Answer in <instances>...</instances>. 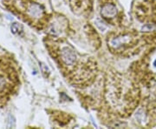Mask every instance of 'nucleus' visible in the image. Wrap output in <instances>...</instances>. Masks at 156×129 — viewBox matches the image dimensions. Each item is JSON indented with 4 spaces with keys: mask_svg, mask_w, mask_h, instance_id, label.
Here are the masks:
<instances>
[{
    "mask_svg": "<svg viewBox=\"0 0 156 129\" xmlns=\"http://www.w3.org/2000/svg\"><path fill=\"white\" fill-rule=\"evenodd\" d=\"M61 59L62 63L67 66H73L76 62V55L74 51L68 47L64 46L61 50Z\"/></svg>",
    "mask_w": 156,
    "mask_h": 129,
    "instance_id": "obj_1",
    "label": "nucleus"
},
{
    "mask_svg": "<svg viewBox=\"0 0 156 129\" xmlns=\"http://www.w3.org/2000/svg\"><path fill=\"white\" fill-rule=\"evenodd\" d=\"M101 13L104 17H113L116 15L117 9L114 5L109 4V5H106L102 7Z\"/></svg>",
    "mask_w": 156,
    "mask_h": 129,
    "instance_id": "obj_2",
    "label": "nucleus"
},
{
    "mask_svg": "<svg viewBox=\"0 0 156 129\" xmlns=\"http://www.w3.org/2000/svg\"><path fill=\"white\" fill-rule=\"evenodd\" d=\"M154 66H156V60H155V61H154Z\"/></svg>",
    "mask_w": 156,
    "mask_h": 129,
    "instance_id": "obj_5",
    "label": "nucleus"
},
{
    "mask_svg": "<svg viewBox=\"0 0 156 129\" xmlns=\"http://www.w3.org/2000/svg\"><path fill=\"white\" fill-rule=\"evenodd\" d=\"M28 13L30 17H40L44 13V9L37 4H31L28 8Z\"/></svg>",
    "mask_w": 156,
    "mask_h": 129,
    "instance_id": "obj_3",
    "label": "nucleus"
},
{
    "mask_svg": "<svg viewBox=\"0 0 156 129\" xmlns=\"http://www.w3.org/2000/svg\"><path fill=\"white\" fill-rule=\"evenodd\" d=\"M6 85H7V80H6L5 77L3 75H0V92L5 89Z\"/></svg>",
    "mask_w": 156,
    "mask_h": 129,
    "instance_id": "obj_4",
    "label": "nucleus"
}]
</instances>
